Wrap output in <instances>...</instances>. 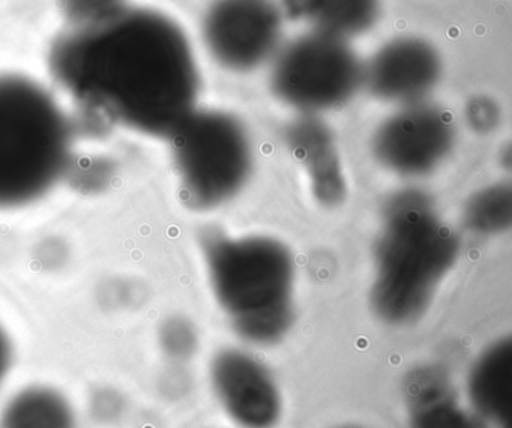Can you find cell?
I'll return each instance as SVG.
<instances>
[{
    "instance_id": "obj_1",
    "label": "cell",
    "mask_w": 512,
    "mask_h": 428,
    "mask_svg": "<svg viewBox=\"0 0 512 428\" xmlns=\"http://www.w3.org/2000/svg\"><path fill=\"white\" fill-rule=\"evenodd\" d=\"M55 82L85 115L143 136L169 139L197 110L200 74L184 29L151 8L70 28L53 41Z\"/></svg>"
},
{
    "instance_id": "obj_14",
    "label": "cell",
    "mask_w": 512,
    "mask_h": 428,
    "mask_svg": "<svg viewBox=\"0 0 512 428\" xmlns=\"http://www.w3.org/2000/svg\"><path fill=\"white\" fill-rule=\"evenodd\" d=\"M278 4L284 19L346 41L370 32L382 13V0H280Z\"/></svg>"
},
{
    "instance_id": "obj_16",
    "label": "cell",
    "mask_w": 512,
    "mask_h": 428,
    "mask_svg": "<svg viewBox=\"0 0 512 428\" xmlns=\"http://www.w3.org/2000/svg\"><path fill=\"white\" fill-rule=\"evenodd\" d=\"M464 227L473 235L497 236L512 226V187L496 182L476 191L463 208Z\"/></svg>"
},
{
    "instance_id": "obj_18",
    "label": "cell",
    "mask_w": 512,
    "mask_h": 428,
    "mask_svg": "<svg viewBox=\"0 0 512 428\" xmlns=\"http://www.w3.org/2000/svg\"><path fill=\"white\" fill-rule=\"evenodd\" d=\"M464 118L473 133L488 136L502 124V107L488 95H476L467 101Z\"/></svg>"
},
{
    "instance_id": "obj_12",
    "label": "cell",
    "mask_w": 512,
    "mask_h": 428,
    "mask_svg": "<svg viewBox=\"0 0 512 428\" xmlns=\"http://www.w3.org/2000/svg\"><path fill=\"white\" fill-rule=\"evenodd\" d=\"M403 391L410 428H490L473 410L460 406L451 376L440 365L410 370Z\"/></svg>"
},
{
    "instance_id": "obj_19",
    "label": "cell",
    "mask_w": 512,
    "mask_h": 428,
    "mask_svg": "<svg viewBox=\"0 0 512 428\" xmlns=\"http://www.w3.org/2000/svg\"><path fill=\"white\" fill-rule=\"evenodd\" d=\"M164 350L173 358L187 359L196 352L197 334L190 322L172 319L161 332Z\"/></svg>"
},
{
    "instance_id": "obj_13",
    "label": "cell",
    "mask_w": 512,
    "mask_h": 428,
    "mask_svg": "<svg viewBox=\"0 0 512 428\" xmlns=\"http://www.w3.org/2000/svg\"><path fill=\"white\" fill-rule=\"evenodd\" d=\"M467 397L473 412L496 427H508L512 410V340L491 343L470 367Z\"/></svg>"
},
{
    "instance_id": "obj_10",
    "label": "cell",
    "mask_w": 512,
    "mask_h": 428,
    "mask_svg": "<svg viewBox=\"0 0 512 428\" xmlns=\"http://www.w3.org/2000/svg\"><path fill=\"white\" fill-rule=\"evenodd\" d=\"M211 382L227 415L244 428H274L283 398L268 368L250 353L224 349L211 362Z\"/></svg>"
},
{
    "instance_id": "obj_4",
    "label": "cell",
    "mask_w": 512,
    "mask_h": 428,
    "mask_svg": "<svg viewBox=\"0 0 512 428\" xmlns=\"http://www.w3.org/2000/svg\"><path fill=\"white\" fill-rule=\"evenodd\" d=\"M76 127L35 80L0 74V209L37 202L70 169Z\"/></svg>"
},
{
    "instance_id": "obj_6",
    "label": "cell",
    "mask_w": 512,
    "mask_h": 428,
    "mask_svg": "<svg viewBox=\"0 0 512 428\" xmlns=\"http://www.w3.org/2000/svg\"><path fill=\"white\" fill-rule=\"evenodd\" d=\"M271 91L299 115L340 109L364 88V62L349 41L308 31L271 61Z\"/></svg>"
},
{
    "instance_id": "obj_5",
    "label": "cell",
    "mask_w": 512,
    "mask_h": 428,
    "mask_svg": "<svg viewBox=\"0 0 512 428\" xmlns=\"http://www.w3.org/2000/svg\"><path fill=\"white\" fill-rule=\"evenodd\" d=\"M169 140L182 196L190 208H218L247 184L253 149L244 125L230 113L196 110Z\"/></svg>"
},
{
    "instance_id": "obj_11",
    "label": "cell",
    "mask_w": 512,
    "mask_h": 428,
    "mask_svg": "<svg viewBox=\"0 0 512 428\" xmlns=\"http://www.w3.org/2000/svg\"><path fill=\"white\" fill-rule=\"evenodd\" d=\"M290 154L299 161L314 199L326 208H337L347 199V182L334 133L316 115H299L284 131Z\"/></svg>"
},
{
    "instance_id": "obj_9",
    "label": "cell",
    "mask_w": 512,
    "mask_h": 428,
    "mask_svg": "<svg viewBox=\"0 0 512 428\" xmlns=\"http://www.w3.org/2000/svg\"><path fill=\"white\" fill-rule=\"evenodd\" d=\"M439 50L418 37L383 44L364 64V88L377 100L407 106L427 101L442 79Z\"/></svg>"
},
{
    "instance_id": "obj_8",
    "label": "cell",
    "mask_w": 512,
    "mask_h": 428,
    "mask_svg": "<svg viewBox=\"0 0 512 428\" xmlns=\"http://www.w3.org/2000/svg\"><path fill=\"white\" fill-rule=\"evenodd\" d=\"M454 145V119L427 100L400 106L388 116L374 131L371 151L389 172L421 178L434 172Z\"/></svg>"
},
{
    "instance_id": "obj_21",
    "label": "cell",
    "mask_w": 512,
    "mask_h": 428,
    "mask_svg": "<svg viewBox=\"0 0 512 428\" xmlns=\"http://www.w3.org/2000/svg\"><path fill=\"white\" fill-rule=\"evenodd\" d=\"M337 428H365V427H362V425L347 424V425H340V427H337Z\"/></svg>"
},
{
    "instance_id": "obj_3",
    "label": "cell",
    "mask_w": 512,
    "mask_h": 428,
    "mask_svg": "<svg viewBox=\"0 0 512 428\" xmlns=\"http://www.w3.org/2000/svg\"><path fill=\"white\" fill-rule=\"evenodd\" d=\"M218 304L239 337L253 344L278 343L295 322V259L265 236L233 238L208 230L200 238Z\"/></svg>"
},
{
    "instance_id": "obj_2",
    "label": "cell",
    "mask_w": 512,
    "mask_h": 428,
    "mask_svg": "<svg viewBox=\"0 0 512 428\" xmlns=\"http://www.w3.org/2000/svg\"><path fill=\"white\" fill-rule=\"evenodd\" d=\"M460 254L457 233L421 188L395 191L382 208L374 245L370 304L382 322L407 326L425 316Z\"/></svg>"
},
{
    "instance_id": "obj_20",
    "label": "cell",
    "mask_w": 512,
    "mask_h": 428,
    "mask_svg": "<svg viewBox=\"0 0 512 428\" xmlns=\"http://www.w3.org/2000/svg\"><path fill=\"white\" fill-rule=\"evenodd\" d=\"M13 361V347L10 338L0 326V383L4 382Z\"/></svg>"
},
{
    "instance_id": "obj_15",
    "label": "cell",
    "mask_w": 512,
    "mask_h": 428,
    "mask_svg": "<svg viewBox=\"0 0 512 428\" xmlns=\"http://www.w3.org/2000/svg\"><path fill=\"white\" fill-rule=\"evenodd\" d=\"M0 428H76V416L61 392L32 386L8 401L0 413Z\"/></svg>"
},
{
    "instance_id": "obj_17",
    "label": "cell",
    "mask_w": 512,
    "mask_h": 428,
    "mask_svg": "<svg viewBox=\"0 0 512 428\" xmlns=\"http://www.w3.org/2000/svg\"><path fill=\"white\" fill-rule=\"evenodd\" d=\"M70 28H86L112 19L128 7L127 0H59Z\"/></svg>"
},
{
    "instance_id": "obj_7",
    "label": "cell",
    "mask_w": 512,
    "mask_h": 428,
    "mask_svg": "<svg viewBox=\"0 0 512 428\" xmlns=\"http://www.w3.org/2000/svg\"><path fill=\"white\" fill-rule=\"evenodd\" d=\"M284 14L277 0H214L202 20L209 55L233 73L268 64L283 46Z\"/></svg>"
}]
</instances>
